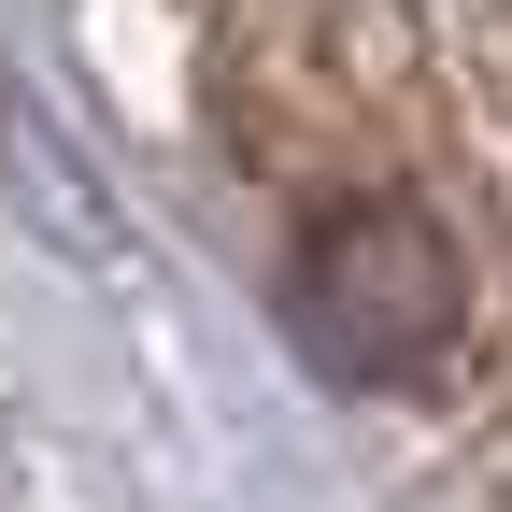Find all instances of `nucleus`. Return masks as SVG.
Returning a JSON list of instances; mask_svg holds the SVG:
<instances>
[{
	"mask_svg": "<svg viewBox=\"0 0 512 512\" xmlns=\"http://www.w3.org/2000/svg\"><path fill=\"white\" fill-rule=\"evenodd\" d=\"M299 328L328 342V370H356V384L427 370L441 342L470 328V271H456V242H441V214L342 200L328 228L299 242Z\"/></svg>",
	"mask_w": 512,
	"mask_h": 512,
	"instance_id": "obj_1",
	"label": "nucleus"
}]
</instances>
